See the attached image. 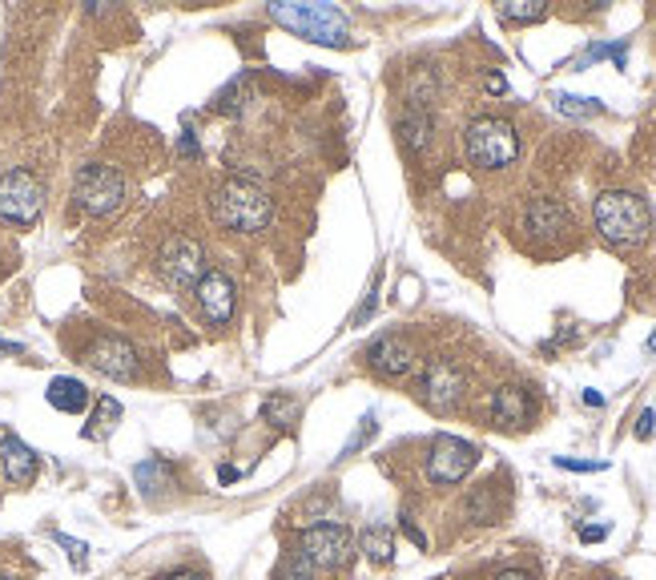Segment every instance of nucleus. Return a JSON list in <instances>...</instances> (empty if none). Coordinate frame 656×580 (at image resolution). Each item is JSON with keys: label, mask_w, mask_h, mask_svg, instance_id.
<instances>
[{"label": "nucleus", "mask_w": 656, "mask_h": 580, "mask_svg": "<svg viewBox=\"0 0 656 580\" xmlns=\"http://www.w3.org/2000/svg\"><path fill=\"white\" fill-rule=\"evenodd\" d=\"M592 222L608 246H641L653 230V210L633 190H604L592 201Z\"/></svg>", "instance_id": "obj_1"}, {"label": "nucleus", "mask_w": 656, "mask_h": 580, "mask_svg": "<svg viewBox=\"0 0 656 580\" xmlns=\"http://www.w3.org/2000/svg\"><path fill=\"white\" fill-rule=\"evenodd\" d=\"M270 17L294 37L323 49H343L346 37H351L346 12L334 9V4H299V0H287V4H270Z\"/></svg>", "instance_id": "obj_2"}, {"label": "nucleus", "mask_w": 656, "mask_h": 580, "mask_svg": "<svg viewBox=\"0 0 656 580\" xmlns=\"http://www.w3.org/2000/svg\"><path fill=\"white\" fill-rule=\"evenodd\" d=\"M214 218H218L226 230L258 235V230H267L270 218H274V201L258 190V186H250V182L230 178L222 190L214 194Z\"/></svg>", "instance_id": "obj_3"}, {"label": "nucleus", "mask_w": 656, "mask_h": 580, "mask_svg": "<svg viewBox=\"0 0 656 580\" xmlns=\"http://www.w3.org/2000/svg\"><path fill=\"white\" fill-rule=\"evenodd\" d=\"M464 149H468L471 166L503 169L520 157V134L508 117H476L464 130Z\"/></svg>", "instance_id": "obj_4"}, {"label": "nucleus", "mask_w": 656, "mask_h": 580, "mask_svg": "<svg viewBox=\"0 0 656 580\" xmlns=\"http://www.w3.org/2000/svg\"><path fill=\"white\" fill-rule=\"evenodd\" d=\"M45 210V186L33 169H9L0 178V218L12 226H33Z\"/></svg>", "instance_id": "obj_5"}, {"label": "nucleus", "mask_w": 656, "mask_h": 580, "mask_svg": "<svg viewBox=\"0 0 656 580\" xmlns=\"http://www.w3.org/2000/svg\"><path fill=\"white\" fill-rule=\"evenodd\" d=\"M122 198H125V178L113 166H101V162L85 166L77 174V182H73V201L85 214H93V218L113 214L122 206Z\"/></svg>", "instance_id": "obj_6"}, {"label": "nucleus", "mask_w": 656, "mask_h": 580, "mask_svg": "<svg viewBox=\"0 0 656 580\" xmlns=\"http://www.w3.org/2000/svg\"><path fill=\"white\" fill-rule=\"evenodd\" d=\"M479 464V447L459 439V435H439L427 456V480L439 488H456L471 476V468Z\"/></svg>", "instance_id": "obj_7"}, {"label": "nucleus", "mask_w": 656, "mask_h": 580, "mask_svg": "<svg viewBox=\"0 0 656 580\" xmlns=\"http://www.w3.org/2000/svg\"><path fill=\"white\" fill-rule=\"evenodd\" d=\"M464 391H468V375L451 363V359H431L427 367H423L419 375V400L431 407V412H451V407H459V400H464Z\"/></svg>", "instance_id": "obj_8"}, {"label": "nucleus", "mask_w": 656, "mask_h": 580, "mask_svg": "<svg viewBox=\"0 0 656 580\" xmlns=\"http://www.w3.org/2000/svg\"><path fill=\"white\" fill-rule=\"evenodd\" d=\"M355 552V536L346 525H314L302 532V557L314 569H343Z\"/></svg>", "instance_id": "obj_9"}, {"label": "nucleus", "mask_w": 656, "mask_h": 580, "mask_svg": "<svg viewBox=\"0 0 656 580\" xmlns=\"http://www.w3.org/2000/svg\"><path fill=\"white\" fill-rule=\"evenodd\" d=\"M157 270L169 287H198L206 275V255L189 235H174L157 255Z\"/></svg>", "instance_id": "obj_10"}, {"label": "nucleus", "mask_w": 656, "mask_h": 580, "mask_svg": "<svg viewBox=\"0 0 656 580\" xmlns=\"http://www.w3.org/2000/svg\"><path fill=\"white\" fill-rule=\"evenodd\" d=\"M194 294H198V307L210 327H226L230 319H235L238 290H235V282H230V275H222V270H206L201 282L194 287Z\"/></svg>", "instance_id": "obj_11"}, {"label": "nucleus", "mask_w": 656, "mask_h": 580, "mask_svg": "<svg viewBox=\"0 0 656 580\" xmlns=\"http://www.w3.org/2000/svg\"><path fill=\"white\" fill-rule=\"evenodd\" d=\"M85 363L101 375H110V380H137V371H142V359L137 351L125 339L117 335H105L85 351Z\"/></svg>", "instance_id": "obj_12"}, {"label": "nucleus", "mask_w": 656, "mask_h": 580, "mask_svg": "<svg viewBox=\"0 0 656 580\" xmlns=\"http://www.w3.org/2000/svg\"><path fill=\"white\" fill-rule=\"evenodd\" d=\"M367 363L378 371V375H383V380H403V375H412L419 359H415L412 339H403V335H383V339H375V343H371Z\"/></svg>", "instance_id": "obj_13"}, {"label": "nucleus", "mask_w": 656, "mask_h": 580, "mask_svg": "<svg viewBox=\"0 0 656 580\" xmlns=\"http://www.w3.org/2000/svg\"><path fill=\"white\" fill-rule=\"evenodd\" d=\"M535 415V400L528 387H496L491 391V424L496 427H528Z\"/></svg>", "instance_id": "obj_14"}, {"label": "nucleus", "mask_w": 656, "mask_h": 580, "mask_svg": "<svg viewBox=\"0 0 656 580\" xmlns=\"http://www.w3.org/2000/svg\"><path fill=\"white\" fill-rule=\"evenodd\" d=\"M523 230L535 238H560L564 230H572V214L556 198H535L523 210Z\"/></svg>", "instance_id": "obj_15"}, {"label": "nucleus", "mask_w": 656, "mask_h": 580, "mask_svg": "<svg viewBox=\"0 0 656 580\" xmlns=\"http://www.w3.org/2000/svg\"><path fill=\"white\" fill-rule=\"evenodd\" d=\"M0 468H4L9 484L29 488L37 480V452L24 439H17V435H4L0 439Z\"/></svg>", "instance_id": "obj_16"}, {"label": "nucleus", "mask_w": 656, "mask_h": 580, "mask_svg": "<svg viewBox=\"0 0 656 580\" xmlns=\"http://www.w3.org/2000/svg\"><path fill=\"white\" fill-rule=\"evenodd\" d=\"M45 400L53 403L56 412L77 415V412H85V407H90V387H85L81 380H73V375H56V380L49 383Z\"/></svg>", "instance_id": "obj_17"}, {"label": "nucleus", "mask_w": 656, "mask_h": 580, "mask_svg": "<svg viewBox=\"0 0 656 580\" xmlns=\"http://www.w3.org/2000/svg\"><path fill=\"white\" fill-rule=\"evenodd\" d=\"M399 137L412 154H423L431 145V113L427 110H407V117L399 122Z\"/></svg>", "instance_id": "obj_18"}, {"label": "nucleus", "mask_w": 656, "mask_h": 580, "mask_svg": "<svg viewBox=\"0 0 656 580\" xmlns=\"http://www.w3.org/2000/svg\"><path fill=\"white\" fill-rule=\"evenodd\" d=\"M496 488H500V484H479V488L471 491L468 516L476 525H496L503 516V504H500V496H496Z\"/></svg>", "instance_id": "obj_19"}, {"label": "nucleus", "mask_w": 656, "mask_h": 580, "mask_svg": "<svg viewBox=\"0 0 656 580\" xmlns=\"http://www.w3.org/2000/svg\"><path fill=\"white\" fill-rule=\"evenodd\" d=\"M358 548L367 552L371 565H391V560H395V536H391V528H383V525L363 528V536H358Z\"/></svg>", "instance_id": "obj_20"}, {"label": "nucleus", "mask_w": 656, "mask_h": 580, "mask_svg": "<svg viewBox=\"0 0 656 580\" xmlns=\"http://www.w3.org/2000/svg\"><path fill=\"white\" fill-rule=\"evenodd\" d=\"M246 101H250V73H238L230 85H222V93L214 97V110L226 113V117H238L246 110Z\"/></svg>", "instance_id": "obj_21"}, {"label": "nucleus", "mask_w": 656, "mask_h": 580, "mask_svg": "<svg viewBox=\"0 0 656 580\" xmlns=\"http://www.w3.org/2000/svg\"><path fill=\"white\" fill-rule=\"evenodd\" d=\"M117 420H122V403L113 400V395L97 400V412H93L90 427H85V439H105V435L117 427Z\"/></svg>", "instance_id": "obj_22"}, {"label": "nucleus", "mask_w": 656, "mask_h": 580, "mask_svg": "<svg viewBox=\"0 0 656 580\" xmlns=\"http://www.w3.org/2000/svg\"><path fill=\"white\" fill-rule=\"evenodd\" d=\"M302 403L294 400V395H270L267 403H262V420H267L270 427H290L294 420H299Z\"/></svg>", "instance_id": "obj_23"}, {"label": "nucleus", "mask_w": 656, "mask_h": 580, "mask_svg": "<svg viewBox=\"0 0 656 580\" xmlns=\"http://www.w3.org/2000/svg\"><path fill=\"white\" fill-rule=\"evenodd\" d=\"M500 17L508 24H535L548 17V4H540V0H503Z\"/></svg>", "instance_id": "obj_24"}, {"label": "nucleus", "mask_w": 656, "mask_h": 580, "mask_svg": "<svg viewBox=\"0 0 656 580\" xmlns=\"http://www.w3.org/2000/svg\"><path fill=\"white\" fill-rule=\"evenodd\" d=\"M137 484H142V491L145 496H154L157 488H169L174 484V472L162 464V459H145V464H137Z\"/></svg>", "instance_id": "obj_25"}, {"label": "nucleus", "mask_w": 656, "mask_h": 580, "mask_svg": "<svg viewBox=\"0 0 656 580\" xmlns=\"http://www.w3.org/2000/svg\"><path fill=\"white\" fill-rule=\"evenodd\" d=\"M274 580H314V565L299 552H287V557L279 560V572H274Z\"/></svg>", "instance_id": "obj_26"}, {"label": "nucleus", "mask_w": 656, "mask_h": 580, "mask_svg": "<svg viewBox=\"0 0 656 580\" xmlns=\"http://www.w3.org/2000/svg\"><path fill=\"white\" fill-rule=\"evenodd\" d=\"M556 110L560 113H572V117H589V113H601V101H592V97H568V93H560Z\"/></svg>", "instance_id": "obj_27"}, {"label": "nucleus", "mask_w": 656, "mask_h": 580, "mask_svg": "<svg viewBox=\"0 0 656 580\" xmlns=\"http://www.w3.org/2000/svg\"><path fill=\"white\" fill-rule=\"evenodd\" d=\"M556 468H568V472H604L608 464H601V459H568V456H556Z\"/></svg>", "instance_id": "obj_28"}, {"label": "nucleus", "mask_w": 656, "mask_h": 580, "mask_svg": "<svg viewBox=\"0 0 656 580\" xmlns=\"http://www.w3.org/2000/svg\"><path fill=\"white\" fill-rule=\"evenodd\" d=\"M56 545H65V548H69V557H73V565H85V552H90L85 545H77V540H69V536H56Z\"/></svg>", "instance_id": "obj_29"}, {"label": "nucleus", "mask_w": 656, "mask_h": 580, "mask_svg": "<svg viewBox=\"0 0 656 580\" xmlns=\"http://www.w3.org/2000/svg\"><path fill=\"white\" fill-rule=\"evenodd\" d=\"M653 424H656V415L641 412V420H636V435H641V439H648V435H653Z\"/></svg>", "instance_id": "obj_30"}, {"label": "nucleus", "mask_w": 656, "mask_h": 580, "mask_svg": "<svg viewBox=\"0 0 656 580\" xmlns=\"http://www.w3.org/2000/svg\"><path fill=\"white\" fill-rule=\"evenodd\" d=\"M178 149H181L186 157H198V142H194V130H186V134H181Z\"/></svg>", "instance_id": "obj_31"}, {"label": "nucleus", "mask_w": 656, "mask_h": 580, "mask_svg": "<svg viewBox=\"0 0 656 580\" xmlns=\"http://www.w3.org/2000/svg\"><path fill=\"white\" fill-rule=\"evenodd\" d=\"M403 532L412 536V540H415V545H419V548H427V536H423L419 528L412 525V516H403Z\"/></svg>", "instance_id": "obj_32"}, {"label": "nucleus", "mask_w": 656, "mask_h": 580, "mask_svg": "<svg viewBox=\"0 0 656 580\" xmlns=\"http://www.w3.org/2000/svg\"><path fill=\"white\" fill-rule=\"evenodd\" d=\"M604 536H608V528H584V532H580V540L596 545V540H604Z\"/></svg>", "instance_id": "obj_33"}, {"label": "nucleus", "mask_w": 656, "mask_h": 580, "mask_svg": "<svg viewBox=\"0 0 656 580\" xmlns=\"http://www.w3.org/2000/svg\"><path fill=\"white\" fill-rule=\"evenodd\" d=\"M491 580H535L532 572H523V569H508V572H500V577H491Z\"/></svg>", "instance_id": "obj_34"}, {"label": "nucleus", "mask_w": 656, "mask_h": 580, "mask_svg": "<svg viewBox=\"0 0 656 580\" xmlns=\"http://www.w3.org/2000/svg\"><path fill=\"white\" fill-rule=\"evenodd\" d=\"M488 90H491V93H508V81H503L500 73H491V77H488Z\"/></svg>", "instance_id": "obj_35"}, {"label": "nucleus", "mask_w": 656, "mask_h": 580, "mask_svg": "<svg viewBox=\"0 0 656 580\" xmlns=\"http://www.w3.org/2000/svg\"><path fill=\"white\" fill-rule=\"evenodd\" d=\"M169 580H206V577H201V572H174Z\"/></svg>", "instance_id": "obj_36"}, {"label": "nucleus", "mask_w": 656, "mask_h": 580, "mask_svg": "<svg viewBox=\"0 0 656 580\" xmlns=\"http://www.w3.org/2000/svg\"><path fill=\"white\" fill-rule=\"evenodd\" d=\"M9 351H17V346H12V343H4V339H0V355H9Z\"/></svg>", "instance_id": "obj_37"}, {"label": "nucleus", "mask_w": 656, "mask_h": 580, "mask_svg": "<svg viewBox=\"0 0 656 580\" xmlns=\"http://www.w3.org/2000/svg\"><path fill=\"white\" fill-rule=\"evenodd\" d=\"M648 351H653V355H656V331H653V335H648Z\"/></svg>", "instance_id": "obj_38"}, {"label": "nucleus", "mask_w": 656, "mask_h": 580, "mask_svg": "<svg viewBox=\"0 0 656 580\" xmlns=\"http://www.w3.org/2000/svg\"><path fill=\"white\" fill-rule=\"evenodd\" d=\"M0 580H9V577H0Z\"/></svg>", "instance_id": "obj_39"}]
</instances>
